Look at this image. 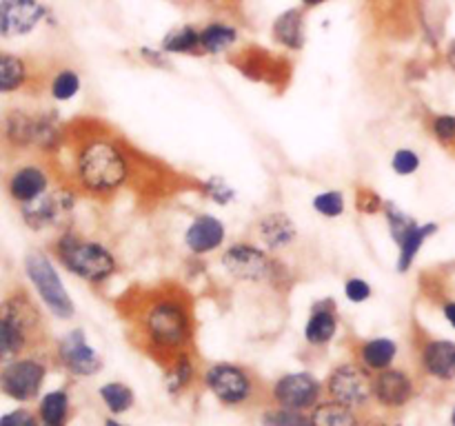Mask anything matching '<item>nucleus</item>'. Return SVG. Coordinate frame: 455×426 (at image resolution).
Masks as SVG:
<instances>
[{
  "label": "nucleus",
  "instance_id": "1",
  "mask_svg": "<svg viewBox=\"0 0 455 426\" xmlns=\"http://www.w3.org/2000/svg\"><path fill=\"white\" fill-rule=\"evenodd\" d=\"M118 311L138 340L156 353H187L196 337V302L185 287L163 282L138 287L118 300Z\"/></svg>",
  "mask_w": 455,
  "mask_h": 426
},
{
  "label": "nucleus",
  "instance_id": "2",
  "mask_svg": "<svg viewBox=\"0 0 455 426\" xmlns=\"http://www.w3.org/2000/svg\"><path fill=\"white\" fill-rule=\"evenodd\" d=\"M133 173L132 149L107 129H87L76 138L69 185L80 195L111 200L127 186Z\"/></svg>",
  "mask_w": 455,
  "mask_h": 426
},
{
  "label": "nucleus",
  "instance_id": "3",
  "mask_svg": "<svg viewBox=\"0 0 455 426\" xmlns=\"http://www.w3.org/2000/svg\"><path fill=\"white\" fill-rule=\"evenodd\" d=\"M52 256L67 273L92 287H105L120 273L118 256L102 240L80 233L74 225L65 226L52 240Z\"/></svg>",
  "mask_w": 455,
  "mask_h": 426
},
{
  "label": "nucleus",
  "instance_id": "4",
  "mask_svg": "<svg viewBox=\"0 0 455 426\" xmlns=\"http://www.w3.org/2000/svg\"><path fill=\"white\" fill-rule=\"evenodd\" d=\"M220 266L231 280L253 287L287 291L296 282V275L283 256H274L256 240H235L227 244L220 253Z\"/></svg>",
  "mask_w": 455,
  "mask_h": 426
},
{
  "label": "nucleus",
  "instance_id": "5",
  "mask_svg": "<svg viewBox=\"0 0 455 426\" xmlns=\"http://www.w3.org/2000/svg\"><path fill=\"white\" fill-rule=\"evenodd\" d=\"M44 328L40 306L25 288H16L0 300V367L25 355Z\"/></svg>",
  "mask_w": 455,
  "mask_h": 426
},
{
  "label": "nucleus",
  "instance_id": "6",
  "mask_svg": "<svg viewBox=\"0 0 455 426\" xmlns=\"http://www.w3.org/2000/svg\"><path fill=\"white\" fill-rule=\"evenodd\" d=\"M22 269H25L27 280L38 296L40 304L52 318L62 320V322H69L76 318V302L62 282V275L53 256L34 248L22 260Z\"/></svg>",
  "mask_w": 455,
  "mask_h": 426
},
{
  "label": "nucleus",
  "instance_id": "7",
  "mask_svg": "<svg viewBox=\"0 0 455 426\" xmlns=\"http://www.w3.org/2000/svg\"><path fill=\"white\" fill-rule=\"evenodd\" d=\"M78 198L80 193L69 182L53 186L52 191L40 195L34 202L18 207L22 225L34 231V233L65 229V226L71 225V216H74Z\"/></svg>",
  "mask_w": 455,
  "mask_h": 426
},
{
  "label": "nucleus",
  "instance_id": "8",
  "mask_svg": "<svg viewBox=\"0 0 455 426\" xmlns=\"http://www.w3.org/2000/svg\"><path fill=\"white\" fill-rule=\"evenodd\" d=\"M47 377V364L34 355H20L0 367V390L16 402L38 398Z\"/></svg>",
  "mask_w": 455,
  "mask_h": 426
},
{
  "label": "nucleus",
  "instance_id": "9",
  "mask_svg": "<svg viewBox=\"0 0 455 426\" xmlns=\"http://www.w3.org/2000/svg\"><path fill=\"white\" fill-rule=\"evenodd\" d=\"M327 393L333 402L349 408H363L373 398V375L369 368L355 362H342L329 373Z\"/></svg>",
  "mask_w": 455,
  "mask_h": 426
},
{
  "label": "nucleus",
  "instance_id": "10",
  "mask_svg": "<svg viewBox=\"0 0 455 426\" xmlns=\"http://www.w3.org/2000/svg\"><path fill=\"white\" fill-rule=\"evenodd\" d=\"M52 18L53 9L44 0H0V38H25L44 22L52 25Z\"/></svg>",
  "mask_w": 455,
  "mask_h": 426
},
{
  "label": "nucleus",
  "instance_id": "11",
  "mask_svg": "<svg viewBox=\"0 0 455 426\" xmlns=\"http://www.w3.org/2000/svg\"><path fill=\"white\" fill-rule=\"evenodd\" d=\"M56 358L67 373L76 377L98 375L105 367L102 355L89 344L84 328L74 327L56 342Z\"/></svg>",
  "mask_w": 455,
  "mask_h": 426
},
{
  "label": "nucleus",
  "instance_id": "12",
  "mask_svg": "<svg viewBox=\"0 0 455 426\" xmlns=\"http://www.w3.org/2000/svg\"><path fill=\"white\" fill-rule=\"evenodd\" d=\"M207 389L227 406H240L253 395V380L240 364L216 362L204 371Z\"/></svg>",
  "mask_w": 455,
  "mask_h": 426
},
{
  "label": "nucleus",
  "instance_id": "13",
  "mask_svg": "<svg viewBox=\"0 0 455 426\" xmlns=\"http://www.w3.org/2000/svg\"><path fill=\"white\" fill-rule=\"evenodd\" d=\"M253 240L274 256H283L300 238L298 225L293 217L284 211H267L256 217L251 226Z\"/></svg>",
  "mask_w": 455,
  "mask_h": 426
},
{
  "label": "nucleus",
  "instance_id": "14",
  "mask_svg": "<svg viewBox=\"0 0 455 426\" xmlns=\"http://www.w3.org/2000/svg\"><path fill=\"white\" fill-rule=\"evenodd\" d=\"M271 393H274L278 406L293 408V411H309L320 402L323 384H320L318 377L307 371L287 373V375L275 380Z\"/></svg>",
  "mask_w": 455,
  "mask_h": 426
},
{
  "label": "nucleus",
  "instance_id": "15",
  "mask_svg": "<svg viewBox=\"0 0 455 426\" xmlns=\"http://www.w3.org/2000/svg\"><path fill=\"white\" fill-rule=\"evenodd\" d=\"M182 244L194 257L222 251L227 244V225L213 213H196L182 233Z\"/></svg>",
  "mask_w": 455,
  "mask_h": 426
},
{
  "label": "nucleus",
  "instance_id": "16",
  "mask_svg": "<svg viewBox=\"0 0 455 426\" xmlns=\"http://www.w3.org/2000/svg\"><path fill=\"white\" fill-rule=\"evenodd\" d=\"M53 189V176L44 164L25 162L18 164L7 178V193L18 207L29 204Z\"/></svg>",
  "mask_w": 455,
  "mask_h": 426
},
{
  "label": "nucleus",
  "instance_id": "17",
  "mask_svg": "<svg viewBox=\"0 0 455 426\" xmlns=\"http://www.w3.org/2000/svg\"><path fill=\"white\" fill-rule=\"evenodd\" d=\"M38 111L40 109H20V106L4 111L0 118V138L9 149L36 151Z\"/></svg>",
  "mask_w": 455,
  "mask_h": 426
},
{
  "label": "nucleus",
  "instance_id": "18",
  "mask_svg": "<svg viewBox=\"0 0 455 426\" xmlns=\"http://www.w3.org/2000/svg\"><path fill=\"white\" fill-rule=\"evenodd\" d=\"M340 328V313H338L336 297H320L311 304L302 335L309 346H327Z\"/></svg>",
  "mask_w": 455,
  "mask_h": 426
},
{
  "label": "nucleus",
  "instance_id": "19",
  "mask_svg": "<svg viewBox=\"0 0 455 426\" xmlns=\"http://www.w3.org/2000/svg\"><path fill=\"white\" fill-rule=\"evenodd\" d=\"M413 380L403 368H385L373 375V399L385 408H403L411 402Z\"/></svg>",
  "mask_w": 455,
  "mask_h": 426
},
{
  "label": "nucleus",
  "instance_id": "20",
  "mask_svg": "<svg viewBox=\"0 0 455 426\" xmlns=\"http://www.w3.org/2000/svg\"><path fill=\"white\" fill-rule=\"evenodd\" d=\"M271 40L284 51H302L307 44V9L298 4L280 12L271 22Z\"/></svg>",
  "mask_w": 455,
  "mask_h": 426
},
{
  "label": "nucleus",
  "instance_id": "21",
  "mask_svg": "<svg viewBox=\"0 0 455 426\" xmlns=\"http://www.w3.org/2000/svg\"><path fill=\"white\" fill-rule=\"evenodd\" d=\"M420 362L425 373L440 382L455 380V340L447 337H431L422 344Z\"/></svg>",
  "mask_w": 455,
  "mask_h": 426
},
{
  "label": "nucleus",
  "instance_id": "22",
  "mask_svg": "<svg viewBox=\"0 0 455 426\" xmlns=\"http://www.w3.org/2000/svg\"><path fill=\"white\" fill-rule=\"evenodd\" d=\"M440 225L438 222H418L398 244V257H395V271L400 275L409 273L416 264L418 256H420L422 247L429 242L434 235H438Z\"/></svg>",
  "mask_w": 455,
  "mask_h": 426
},
{
  "label": "nucleus",
  "instance_id": "23",
  "mask_svg": "<svg viewBox=\"0 0 455 426\" xmlns=\"http://www.w3.org/2000/svg\"><path fill=\"white\" fill-rule=\"evenodd\" d=\"M240 29L234 22L209 20L200 27V53L203 56H222L238 44Z\"/></svg>",
  "mask_w": 455,
  "mask_h": 426
},
{
  "label": "nucleus",
  "instance_id": "24",
  "mask_svg": "<svg viewBox=\"0 0 455 426\" xmlns=\"http://www.w3.org/2000/svg\"><path fill=\"white\" fill-rule=\"evenodd\" d=\"M395 358H398V342L394 337L378 335L363 340L358 346V359L364 368L371 373H380L385 368L394 367Z\"/></svg>",
  "mask_w": 455,
  "mask_h": 426
},
{
  "label": "nucleus",
  "instance_id": "25",
  "mask_svg": "<svg viewBox=\"0 0 455 426\" xmlns=\"http://www.w3.org/2000/svg\"><path fill=\"white\" fill-rule=\"evenodd\" d=\"M158 47L169 56H203L200 53V27L194 22L172 27L160 38Z\"/></svg>",
  "mask_w": 455,
  "mask_h": 426
},
{
  "label": "nucleus",
  "instance_id": "26",
  "mask_svg": "<svg viewBox=\"0 0 455 426\" xmlns=\"http://www.w3.org/2000/svg\"><path fill=\"white\" fill-rule=\"evenodd\" d=\"M31 80L29 62L12 51H0V96L25 89Z\"/></svg>",
  "mask_w": 455,
  "mask_h": 426
},
{
  "label": "nucleus",
  "instance_id": "27",
  "mask_svg": "<svg viewBox=\"0 0 455 426\" xmlns=\"http://www.w3.org/2000/svg\"><path fill=\"white\" fill-rule=\"evenodd\" d=\"M69 417V393L65 389L49 390L38 406V420L43 426H67Z\"/></svg>",
  "mask_w": 455,
  "mask_h": 426
},
{
  "label": "nucleus",
  "instance_id": "28",
  "mask_svg": "<svg viewBox=\"0 0 455 426\" xmlns=\"http://www.w3.org/2000/svg\"><path fill=\"white\" fill-rule=\"evenodd\" d=\"M311 426H358V417L354 408L329 399L311 408Z\"/></svg>",
  "mask_w": 455,
  "mask_h": 426
},
{
  "label": "nucleus",
  "instance_id": "29",
  "mask_svg": "<svg viewBox=\"0 0 455 426\" xmlns=\"http://www.w3.org/2000/svg\"><path fill=\"white\" fill-rule=\"evenodd\" d=\"M83 91V75L74 67H62L49 80V98L53 102H71Z\"/></svg>",
  "mask_w": 455,
  "mask_h": 426
},
{
  "label": "nucleus",
  "instance_id": "30",
  "mask_svg": "<svg viewBox=\"0 0 455 426\" xmlns=\"http://www.w3.org/2000/svg\"><path fill=\"white\" fill-rule=\"evenodd\" d=\"M382 216H385V225L387 229H389V235L391 240H394L395 247H398L400 240H403L404 235L418 225V217L411 216L409 211H404L395 200L385 198V204H382Z\"/></svg>",
  "mask_w": 455,
  "mask_h": 426
},
{
  "label": "nucleus",
  "instance_id": "31",
  "mask_svg": "<svg viewBox=\"0 0 455 426\" xmlns=\"http://www.w3.org/2000/svg\"><path fill=\"white\" fill-rule=\"evenodd\" d=\"M198 189L200 193H203L209 202L216 204V207H229V204H234L235 200H238L235 186L222 176L204 178V180L198 182Z\"/></svg>",
  "mask_w": 455,
  "mask_h": 426
},
{
  "label": "nucleus",
  "instance_id": "32",
  "mask_svg": "<svg viewBox=\"0 0 455 426\" xmlns=\"http://www.w3.org/2000/svg\"><path fill=\"white\" fill-rule=\"evenodd\" d=\"M311 209L327 220H336L347 213V195L340 189L320 191L311 198Z\"/></svg>",
  "mask_w": 455,
  "mask_h": 426
},
{
  "label": "nucleus",
  "instance_id": "33",
  "mask_svg": "<svg viewBox=\"0 0 455 426\" xmlns=\"http://www.w3.org/2000/svg\"><path fill=\"white\" fill-rule=\"evenodd\" d=\"M100 399L105 402V406L109 408L114 415L120 413H127L133 406L136 398H133V390L129 389L123 382H107L100 386Z\"/></svg>",
  "mask_w": 455,
  "mask_h": 426
},
{
  "label": "nucleus",
  "instance_id": "34",
  "mask_svg": "<svg viewBox=\"0 0 455 426\" xmlns=\"http://www.w3.org/2000/svg\"><path fill=\"white\" fill-rule=\"evenodd\" d=\"M194 375H196V368L189 355L187 353L176 355L172 362V368H169L167 373V390L172 395L180 393V390H185L187 386L191 384Z\"/></svg>",
  "mask_w": 455,
  "mask_h": 426
},
{
  "label": "nucleus",
  "instance_id": "35",
  "mask_svg": "<svg viewBox=\"0 0 455 426\" xmlns=\"http://www.w3.org/2000/svg\"><path fill=\"white\" fill-rule=\"evenodd\" d=\"M262 426H311V415L293 408H269L262 413Z\"/></svg>",
  "mask_w": 455,
  "mask_h": 426
},
{
  "label": "nucleus",
  "instance_id": "36",
  "mask_svg": "<svg viewBox=\"0 0 455 426\" xmlns=\"http://www.w3.org/2000/svg\"><path fill=\"white\" fill-rule=\"evenodd\" d=\"M429 133L438 145L455 149V114H434L429 118Z\"/></svg>",
  "mask_w": 455,
  "mask_h": 426
},
{
  "label": "nucleus",
  "instance_id": "37",
  "mask_svg": "<svg viewBox=\"0 0 455 426\" xmlns=\"http://www.w3.org/2000/svg\"><path fill=\"white\" fill-rule=\"evenodd\" d=\"M391 171L400 178H409V176H416L422 167V158L416 149L411 146H400L391 154Z\"/></svg>",
  "mask_w": 455,
  "mask_h": 426
},
{
  "label": "nucleus",
  "instance_id": "38",
  "mask_svg": "<svg viewBox=\"0 0 455 426\" xmlns=\"http://www.w3.org/2000/svg\"><path fill=\"white\" fill-rule=\"evenodd\" d=\"M342 291H345V297L351 302V304H364V302L371 300V296H373L371 284H369L364 278H358V275H351V278H347Z\"/></svg>",
  "mask_w": 455,
  "mask_h": 426
},
{
  "label": "nucleus",
  "instance_id": "39",
  "mask_svg": "<svg viewBox=\"0 0 455 426\" xmlns=\"http://www.w3.org/2000/svg\"><path fill=\"white\" fill-rule=\"evenodd\" d=\"M382 204H385V198L378 195L371 186H360L358 193H355V207H358L360 213H382Z\"/></svg>",
  "mask_w": 455,
  "mask_h": 426
},
{
  "label": "nucleus",
  "instance_id": "40",
  "mask_svg": "<svg viewBox=\"0 0 455 426\" xmlns=\"http://www.w3.org/2000/svg\"><path fill=\"white\" fill-rule=\"evenodd\" d=\"M138 56H140L142 62H147L149 67H154V69H160V71L173 69L172 56H169V53H164L160 47H149V44H142V47L138 49Z\"/></svg>",
  "mask_w": 455,
  "mask_h": 426
},
{
  "label": "nucleus",
  "instance_id": "41",
  "mask_svg": "<svg viewBox=\"0 0 455 426\" xmlns=\"http://www.w3.org/2000/svg\"><path fill=\"white\" fill-rule=\"evenodd\" d=\"M0 426H43L38 417L34 415L27 408H16V411H9L0 417Z\"/></svg>",
  "mask_w": 455,
  "mask_h": 426
},
{
  "label": "nucleus",
  "instance_id": "42",
  "mask_svg": "<svg viewBox=\"0 0 455 426\" xmlns=\"http://www.w3.org/2000/svg\"><path fill=\"white\" fill-rule=\"evenodd\" d=\"M440 311H443V318L447 320L449 327L455 331V300H444L443 304H440Z\"/></svg>",
  "mask_w": 455,
  "mask_h": 426
},
{
  "label": "nucleus",
  "instance_id": "43",
  "mask_svg": "<svg viewBox=\"0 0 455 426\" xmlns=\"http://www.w3.org/2000/svg\"><path fill=\"white\" fill-rule=\"evenodd\" d=\"M444 65H447V69L451 74H455V36L449 40L447 47H444Z\"/></svg>",
  "mask_w": 455,
  "mask_h": 426
},
{
  "label": "nucleus",
  "instance_id": "44",
  "mask_svg": "<svg viewBox=\"0 0 455 426\" xmlns=\"http://www.w3.org/2000/svg\"><path fill=\"white\" fill-rule=\"evenodd\" d=\"M324 3H329V0H300V7H305L307 12H309V9L323 7Z\"/></svg>",
  "mask_w": 455,
  "mask_h": 426
},
{
  "label": "nucleus",
  "instance_id": "45",
  "mask_svg": "<svg viewBox=\"0 0 455 426\" xmlns=\"http://www.w3.org/2000/svg\"><path fill=\"white\" fill-rule=\"evenodd\" d=\"M364 426H394V424H389V422H382V420H373V422H367Z\"/></svg>",
  "mask_w": 455,
  "mask_h": 426
},
{
  "label": "nucleus",
  "instance_id": "46",
  "mask_svg": "<svg viewBox=\"0 0 455 426\" xmlns=\"http://www.w3.org/2000/svg\"><path fill=\"white\" fill-rule=\"evenodd\" d=\"M105 426H124V424H120V422H116L114 417H109V420H105Z\"/></svg>",
  "mask_w": 455,
  "mask_h": 426
},
{
  "label": "nucleus",
  "instance_id": "47",
  "mask_svg": "<svg viewBox=\"0 0 455 426\" xmlns=\"http://www.w3.org/2000/svg\"><path fill=\"white\" fill-rule=\"evenodd\" d=\"M451 426H455V408H453V413H451Z\"/></svg>",
  "mask_w": 455,
  "mask_h": 426
}]
</instances>
